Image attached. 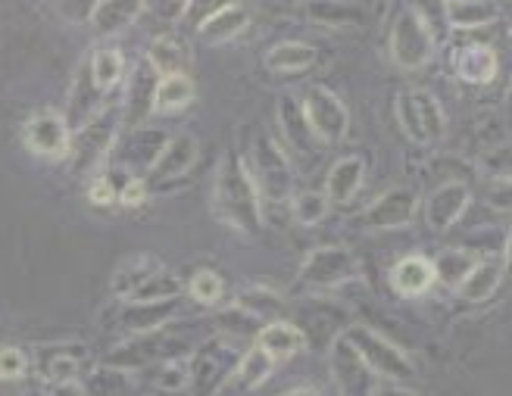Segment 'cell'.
<instances>
[{
	"mask_svg": "<svg viewBox=\"0 0 512 396\" xmlns=\"http://www.w3.org/2000/svg\"><path fill=\"white\" fill-rule=\"evenodd\" d=\"M216 216L241 234H260L263 206L260 191L250 178V169L238 153H228L216 172Z\"/></svg>",
	"mask_w": 512,
	"mask_h": 396,
	"instance_id": "1",
	"label": "cell"
},
{
	"mask_svg": "<svg viewBox=\"0 0 512 396\" xmlns=\"http://www.w3.org/2000/svg\"><path fill=\"white\" fill-rule=\"evenodd\" d=\"M244 356V340L216 334L188 353V387L185 396H216L232 378L238 359Z\"/></svg>",
	"mask_w": 512,
	"mask_h": 396,
	"instance_id": "2",
	"label": "cell"
},
{
	"mask_svg": "<svg viewBox=\"0 0 512 396\" xmlns=\"http://www.w3.org/2000/svg\"><path fill=\"white\" fill-rule=\"evenodd\" d=\"M350 347L356 350L366 362L369 372L378 378V381H388V384H403V381H413L416 378V365L409 359L394 340H388L384 334L366 328V325H350L344 334H341Z\"/></svg>",
	"mask_w": 512,
	"mask_h": 396,
	"instance_id": "3",
	"label": "cell"
},
{
	"mask_svg": "<svg viewBox=\"0 0 512 396\" xmlns=\"http://www.w3.org/2000/svg\"><path fill=\"white\" fill-rule=\"evenodd\" d=\"M250 178L256 184V191L263 197L285 203L294 194V163L291 156L281 150L269 135H260L253 141V156H250Z\"/></svg>",
	"mask_w": 512,
	"mask_h": 396,
	"instance_id": "4",
	"label": "cell"
},
{
	"mask_svg": "<svg viewBox=\"0 0 512 396\" xmlns=\"http://www.w3.org/2000/svg\"><path fill=\"white\" fill-rule=\"evenodd\" d=\"M116 110H104L97 113L88 125H82L75 131V141H69V160L75 175H94L97 166L104 163L107 150L116 144Z\"/></svg>",
	"mask_w": 512,
	"mask_h": 396,
	"instance_id": "5",
	"label": "cell"
},
{
	"mask_svg": "<svg viewBox=\"0 0 512 396\" xmlns=\"http://www.w3.org/2000/svg\"><path fill=\"white\" fill-rule=\"evenodd\" d=\"M360 275V262L347 247H319L300 266V284L310 290H331Z\"/></svg>",
	"mask_w": 512,
	"mask_h": 396,
	"instance_id": "6",
	"label": "cell"
},
{
	"mask_svg": "<svg viewBox=\"0 0 512 396\" xmlns=\"http://www.w3.org/2000/svg\"><path fill=\"white\" fill-rule=\"evenodd\" d=\"M300 107H303L306 122L313 128V135L319 138V144L344 141L347 128H350V113L338 94H331L328 88H310Z\"/></svg>",
	"mask_w": 512,
	"mask_h": 396,
	"instance_id": "7",
	"label": "cell"
},
{
	"mask_svg": "<svg viewBox=\"0 0 512 396\" xmlns=\"http://www.w3.org/2000/svg\"><path fill=\"white\" fill-rule=\"evenodd\" d=\"M434 50V38L428 35V29L422 25V19L413 10H403L394 22L391 32V57L400 69L413 72L422 69L431 60Z\"/></svg>",
	"mask_w": 512,
	"mask_h": 396,
	"instance_id": "8",
	"label": "cell"
},
{
	"mask_svg": "<svg viewBox=\"0 0 512 396\" xmlns=\"http://www.w3.org/2000/svg\"><path fill=\"white\" fill-rule=\"evenodd\" d=\"M278 125L281 131H285V141L294 153V169L300 166L303 172L306 169H313L319 163V138L313 135V128L310 122H306L303 116V107L294 100V97H281L278 100Z\"/></svg>",
	"mask_w": 512,
	"mask_h": 396,
	"instance_id": "9",
	"label": "cell"
},
{
	"mask_svg": "<svg viewBox=\"0 0 512 396\" xmlns=\"http://www.w3.org/2000/svg\"><path fill=\"white\" fill-rule=\"evenodd\" d=\"M22 141L35 156H44V160H63L69 153V141H72V131L63 119V113L57 110H44L35 113L22 128Z\"/></svg>",
	"mask_w": 512,
	"mask_h": 396,
	"instance_id": "10",
	"label": "cell"
},
{
	"mask_svg": "<svg viewBox=\"0 0 512 396\" xmlns=\"http://www.w3.org/2000/svg\"><path fill=\"white\" fill-rule=\"evenodd\" d=\"M85 362H88L85 343H50V347H38V353H35L38 378L47 387L79 381Z\"/></svg>",
	"mask_w": 512,
	"mask_h": 396,
	"instance_id": "11",
	"label": "cell"
},
{
	"mask_svg": "<svg viewBox=\"0 0 512 396\" xmlns=\"http://www.w3.org/2000/svg\"><path fill=\"white\" fill-rule=\"evenodd\" d=\"M178 306H182L178 297H172V300H125L116 312V322L132 337L157 334L175 319Z\"/></svg>",
	"mask_w": 512,
	"mask_h": 396,
	"instance_id": "12",
	"label": "cell"
},
{
	"mask_svg": "<svg viewBox=\"0 0 512 396\" xmlns=\"http://www.w3.org/2000/svg\"><path fill=\"white\" fill-rule=\"evenodd\" d=\"M419 194L413 188H391L384 191L366 213L360 216V225L369 231H388V228H406L416 219Z\"/></svg>",
	"mask_w": 512,
	"mask_h": 396,
	"instance_id": "13",
	"label": "cell"
},
{
	"mask_svg": "<svg viewBox=\"0 0 512 396\" xmlns=\"http://www.w3.org/2000/svg\"><path fill=\"white\" fill-rule=\"evenodd\" d=\"M166 141H169V135H163L157 128H144V125L132 128L116 147V163L122 166L125 175L141 178V172H147L153 166V160L160 156Z\"/></svg>",
	"mask_w": 512,
	"mask_h": 396,
	"instance_id": "14",
	"label": "cell"
},
{
	"mask_svg": "<svg viewBox=\"0 0 512 396\" xmlns=\"http://www.w3.org/2000/svg\"><path fill=\"white\" fill-rule=\"evenodd\" d=\"M472 203V188L466 181H444L441 188H434L425 200V222L434 231H447L463 219V213Z\"/></svg>",
	"mask_w": 512,
	"mask_h": 396,
	"instance_id": "15",
	"label": "cell"
},
{
	"mask_svg": "<svg viewBox=\"0 0 512 396\" xmlns=\"http://www.w3.org/2000/svg\"><path fill=\"white\" fill-rule=\"evenodd\" d=\"M331 372H335V381L341 387L344 396H372L375 390V375L366 368V362L356 356V350L344 337H338L331 343Z\"/></svg>",
	"mask_w": 512,
	"mask_h": 396,
	"instance_id": "16",
	"label": "cell"
},
{
	"mask_svg": "<svg viewBox=\"0 0 512 396\" xmlns=\"http://www.w3.org/2000/svg\"><path fill=\"white\" fill-rule=\"evenodd\" d=\"M197 138L182 131V135H172L160 156L153 160V166L147 169V181H172L178 175H185L194 163H197Z\"/></svg>",
	"mask_w": 512,
	"mask_h": 396,
	"instance_id": "17",
	"label": "cell"
},
{
	"mask_svg": "<svg viewBox=\"0 0 512 396\" xmlns=\"http://www.w3.org/2000/svg\"><path fill=\"white\" fill-rule=\"evenodd\" d=\"M253 343L260 347L275 365H281V362H288V359H294L297 353H303L306 350V334H303V328H297V325H291V322H269V325H263L260 331H256V337H253Z\"/></svg>",
	"mask_w": 512,
	"mask_h": 396,
	"instance_id": "18",
	"label": "cell"
},
{
	"mask_svg": "<svg viewBox=\"0 0 512 396\" xmlns=\"http://www.w3.org/2000/svg\"><path fill=\"white\" fill-rule=\"evenodd\" d=\"M107 94L94 85V78L88 72V60L82 63V69L75 72V82H72V91H69V110H66V125L69 131H79L82 125H88L97 113H100V100Z\"/></svg>",
	"mask_w": 512,
	"mask_h": 396,
	"instance_id": "19",
	"label": "cell"
},
{
	"mask_svg": "<svg viewBox=\"0 0 512 396\" xmlns=\"http://www.w3.org/2000/svg\"><path fill=\"white\" fill-rule=\"evenodd\" d=\"M363 178H366V160L360 153H353V156H344V160H338L335 166L328 169L325 175V200L328 203H350L356 197V191L363 188Z\"/></svg>",
	"mask_w": 512,
	"mask_h": 396,
	"instance_id": "20",
	"label": "cell"
},
{
	"mask_svg": "<svg viewBox=\"0 0 512 396\" xmlns=\"http://www.w3.org/2000/svg\"><path fill=\"white\" fill-rule=\"evenodd\" d=\"M503 269H506L503 259H475V266L466 272V278L456 284L459 297L466 303H488L503 281Z\"/></svg>",
	"mask_w": 512,
	"mask_h": 396,
	"instance_id": "21",
	"label": "cell"
},
{
	"mask_svg": "<svg viewBox=\"0 0 512 396\" xmlns=\"http://www.w3.org/2000/svg\"><path fill=\"white\" fill-rule=\"evenodd\" d=\"M453 69L469 85H488V82H494V75H497V54L488 44L459 47L456 57H453Z\"/></svg>",
	"mask_w": 512,
	"mask_h": 396,
	"instance_id": "22",
	"label": "cell"
},
{
	"mask_svg": "<svg viewBox=\"0 0 512 396\" xmlns=\"http://www.w3.org/2000/svg\"><path fill=\"white\" fill-rule=\"evenodd\" d=\"M144 10V0H97L94 16H91V29L97 35H116L122 29H128Z\"/></svg>",
	"mask_w": 512,
	"mask_h": 396,
	"instance_id": "23",
	"label": "cell"
},
{
	"mask_svg": "<svg viewBox=\"0 0 512 396\" xmlns=\"http://www.w3.org/2000/svg\"><path fill=\"white\" fill-rule=\"evenodd\" d=\"M434 281H438L434 278V266L425 256H403L391 269V284L400 297H419Z\"/></svg>",
	"mask_w": 512,
	"mask_h": 396,
	"instance_id": "24",
	"label": "cell"
},
{
	"mask_svg": "<svg viewBox=\"0 0 512 396\" xmlns=\"http://www.w3.org/2000/svg\"><path fill=\"white\" fill-rule=\"evenodd\" d=\"M163 266H160V259H153V256H135V259H125L122 266L116 269V275H113V284H110V290H113V297H119V300H132L138 290L157 275Z\"/></svg>",
	"mask_w": 512,
	"mask_h": 396,
	"instance_id": "25",
	"label": "cell"
},
{
	"mask_svg": "<svg viewBox=\"0 0 512 396\" xmlns=\"http://www.w3.org/2000/svg\"><path fill=\"white\" fill-rule=\"evenodd\" d=\"M275 368H278V365H275L260 347H256V343H250V347L244 350V356L238 359V365H235L232 378H228V384L238 387V390H244V393H250V390H256V387H263V384L272 378Z\"/></svg>",
	"mask_w": 512,
	"mask_h": 396,
	"instance_id": "26",
	"label": "cell"
},
{
	"mask_svg": "<svg viewBox=\"0 0 512 396\" xmlns=\"http://www.w3.org/2000/svg\"><path fill=\"white\" fill-rule=\"evenodd\" d=\"M153 85H157V82H153V75H144V69L135 72L132 85H128V91H125L122 110H119V116H122L128 131L141 128L144 116L153 110Z\"/></svg>",
	"mask_w": 512,
	"mask_h": 396,
	"instance_id": "27",
	"label": "cell"
},
{
	"mask_svg": "<svg viewBox=\"0 0 512 396\" xmlns=\"http://www.w3.org/2000/svg\"><path fill=\"white\" fill-rule=\"evenodd\" d=\"M247 22H250V16H247L244 7H238V4H225L219 13H213L207 22H203L197 32H200V38L207 41V44H225V41L238 38V35L247 29Z\"/></svg>",
	"mask_w": 512,
	"mask_h": 396,
	"instance_id": "28",
	"label": "cell"
},
{
	"mask_svg": "<svg viewBox=\"0 0 512 396\" xmlns=\"http://www.w3.org/2000/svg\"><path fill=\"white\" fill-rule=\"evenodd\" d=\"M147 63H150V69L157 72L160 78H166V75H185L191 60H188V50H185L182 44H178L175 38L160 35V38H153V41H150Z\"/></svg>",
	"mask_w": 512,
	"mask_h": 396,
	"instance_id": "29",
	"label": "cell"
},
{
	"mask_svg": "<svg viewBox=\"0 0 512 396\" xmlns=\"http://www.w3.org/2000/svg\"><path fill=\"white\" fill-rule=\"evenodd\" d=\"M194 82L188 75H166L153 85V110L157 113H178L194 100Z\"/></svg>",
	"mask_w": 512,
	"mask_h": 396,
	"instance_id": "30",
	"label": "cell"
},
{
	"mask_svg": "<svg viewBox=\"0 0 512 396\" xmlns=\"http://www.w3.org/2000/svg\"><path fill=\"white\" fill-rule=\"evenodd\" d=\"M235 306L244 309L247 315H253V319L263 322V325L278 322L281 315H285V300H281L269 287H244Z\"/></svg>",
	"mask_w": 512,
	"mask_h": 396,
	"instance_id": "31",
	"label": "cell"
},
{
	"mask_svg": "<svg viewBox=\"0 0 512 396\" xmlns=\"http://www.w3.org/2000/svg\"><path fill=\"white\" fill-rule=\"evenodd\" d=\"M497 19V10L488 0H447V25L450 29H481Z\"/></svg>",
	"mask_w": 512,
	"mask_h": 396,
	"instance_id": "32",
	"label": "cell"
},
{
	"mask_svg": "<svg viewBox=\"0 0 512 396\" xmlns=\"http://www.w3.org/2000/svg\"><path fill=\"white\" fill-rule=\"evenodd\" d=\"M310 16L331 29H344V25H363L366 7L350 0H310Z\"/></svg>",
	"mask_w": 512,
	"mask_h": 396,
	"instance_id": "33",
	"label": "cell"
},
{
	"mask_svg": "<svg viewBox=\"0 0 512 396\" xmlns=\"http://www.w3.org/2000/svg\"><path fill=\"white\" fill-rule=\"evenodd\" d=\"M316 63V50L303 41H281L269 50L266 66L272 72H303Z\"/></svg>",
	"mask_w": 512,
	"mask_h": 396,
	"instance_id": "34",
	"label": "cell"
},
{
	"mask_svg": "<svg viewBox=\"0 0 512 396\" xmlns=\"http://www.w3.org/2000/svg\"><path fill=\"white\" fill-rule=\"evenodd\" d=\"M88 72L94 78V85L104 94H110L125 78V60L116 47H100L97 54L88 57Z\"/></svg>",
	"mask_w": 512,
	"mask_h": 396,
	"instance_id": "35",
	"label": "cell"
},
{
	"mask_svg": "<svg viewBox=\"0 0 512 396\" xmlns=\"http://www.w3.org/2000/svg\"><path fill=\"white\" fill-rule=\"evenodd\" d=\"M150 384L163 396L185 393V387H188V356L185 359H175V356L160 359L157 365L150 368Z\"/></svg>",
	"mask_w": 512,
	"mask_h": 396,
	"instance_id": "36",
	"label": "cell"
},
{
	"mask_svg": "<svg viewBox=\"0 0 512 396\" xmlns=\"http://www.w3.org/2000/svg\"><path fill=\"white\" fill-rule=\"evenodd\" d=\"M82 390H85V396H125L128 390H132V375L100 362V368H94V372L88 375Z\"/></svg>",
	"mask_w": 512,
	"mask_h": 396,
	"instance_id": "37",
	"label": "cell"
},
{
	"mask_svg": "<svg viewBox=\"0 0 512 396\" xmlns=\"http://www.w3.org/2000/svg\"><path fill=\"white\" fill-rule=\"evenodd\" d=\"M413 100H416V110H419L425 144L441 141L444 138V128H447V119H444V110H441L438 97L428 94V91H413Z\"/></svg>",
	"mask_w": 512,
	"mask_h": 396,
	"instance_id": "38",
	"label": "cell"
},
{
	"mask_svg": "<svg viewBox=\"0 0 512 396\" xmlns=\"http://www.w3.org/2000/svg\"><path fill=\"white\" fill-rule=\"evenodd\" d=\"M328 206L331 203L325 200V194H319V191H303V194H297L291 200V219L297 225H303V228H313V225H319L328 216Z\"/></svg>",
	"mask_w": 512,
	"mask_h": 396,
	"instance_id": "39",
	"label": "cell"
},
{
	"mask_svg": "<svg viewBox=\"0 0 512 396\" xmlns=\"http://www.w3.org/2000/svg\"><path fill=\"white\" fill-rule=\"evenodd\" d=\"M431 266H434V278H441L450 287H456L466 278V272L475 266V256L469 250H444L438 256V262H431Z\"/></svg>",
	"mask_w": 512,
	"mask_h": 396,
	"instance_id": "40",
	"label": "cell"
},
{
	"mask_svg": "<svg viewBox=\"0 0 512 396\" xmlns=\"http://www.w3.org/2000/svg\"><path fill=\"white\" fill-rule=\"evenodd\" d=\"M394 113H397V125L403 128V135H406L409 141H416V144H425L413 91H400V94H397V100H394Z\"/></svg>",
	"mask_w": 512,
	"mask_h": 396,
	"instance_id": "41",
	"label": "cell"
},
{
	"mask_svg": "<svg viewBox=\"0 0 512 396\" xmlns=\"http://www.w3.org/2000/svg\"><path fill=\"white\" fill-rule=\"evenodd\" d=\"M413 13L422 19V25L434 41H441L447 35V29H450L447 25V0H416Z\"/></svg>",
	"mask_w": 512,
	"mask_h": 396,
	"instance_id": "42",
	"label": "cell"
},
{
	"mask_svg": "<svg viewBox=\"0 0 512 396\" xmlns=\"http://www.w3.org/2000/svg\"><path fill=\"white\" fill-rule=\"evenodd\" d=\"M219 328L228 334V337H238V340H253L256 337V331L263 328V322H256L253 315H247L244 309H225L222 315H219Z\"/></svg>",
	"mask_w": 512,
	"mask_h": 396,
	"instance_id": "43",
	"label": "cell"
},
{
	"mask_svg": "<svg viewBox=\"0 0 512 396\" xmlns=\"http://www.w3.org/2000/svg\"><path fill=\"white\" fill-rule=\"evenodd\" d=\"M182 294V281H178L172 272H166V269H160L157 275H153L138 294L132 297V300H172V297H178Z\"/></svg>",
	"mask_w": 512,
	"mask_h": 396,
	"instance_id": "44",
	"label": "cell"
},
{
	"mask_svg": "<svg viewBox=\"0 0 512 396\" xmlns=\"http://www.w3.org/2000/svg\"><path fill=\"white\" fill-rule=\"evenodd\" d=\"M188 287H191V297L197 303H203V306H216L222 300V278L216 272H210V269L194 272Z\"/></svg>",
	"mask_w": 512,
	"mask_h": 396,
	"instance_id": "45",
	"label": "cell"
},
{
	"mask_svg": "<svg viewBox=\"0 0 512 396\" xmlns=\"http://www.w3.org/2000/svg\"><path fill=\"white\" fill-rule=\"evenodd\" d=\"M29 378V356L19 347H0V381Z\"/></svg>",
	"mask_w": 512,
	"mask_h": 396,
	"instance_id": "46",
	"label": "cell"
},
{
	"mask_svg": "<svg viewBox=\"0 0 512 396\" xmlns=\"http://www.w3.org/2000/svg\"><path fill=\"white\" fill-rule=\"evenodd\" d=\"M88 197L94 206H113L119 203V184L113 175H104V172H94L91 175V184H88Z\"/></svg>",
	"mask_w": 512,
	"mask_h": 396,
	"instance_id": "47",
	"label": "cell"
},
{
	"mask_svg": "<svg viewBox=\"0 0 512 396\" xmlns=\"http://www.w3.org/2000/svg\"><path fill=\"white\" fill-rule=\"evenodd\" d=\"M225 4H232V0H188V7L182 13V22L185 25H194V29H200V25L207 22L213 13H219Z\"/></svg>",
	"mask_w": 512,
	"mask_h": 396,
	"instance_id": "48",
	"label": "cell"
},
{
	"mask_svg": "<svg viewBox=\"0 0 512 396\" xmlns=\"http://www.w3.org/2000/svg\"><path fill=\"white\" fill-rule=\"evenodd\" d=\"M54 7H57V13H60L66 22H72V25H85V22H91V16H94L97 0H54Z\"/></svg>",
	"mask_w": 512,
	"mask_h": 396,
	"instance_id": "49",
	"label": "cell"
},
{
	"mask_svg": "<svg viewBox=\"0 0 512 396\" xmlns=\"http://www.w3.org/2000/svg\"><path fill=\"white\" fill-rule=\"evenodd\" d=\"M144 197H147V184H144V178H132V175H128V178L119 184V203H125V206H138V203H144Z\"/></svg>",
	"mask_w": 512,
	"mask_h": 396,
	"instance_id": "50",
	"label": "cell"
},
{
	"mask_svg": "<svg viewBox=\"0 0 512 396\" xmlns=\"http://www.w3.org/2000/svg\"><path fill=\"white\" fill-rule=\"evenodd\" d=\"M144 4L157 16H163V19H182L188 0H144Z\"/></svg>",
	"mask_w": 512,
	"mask_h": 396,
	"instance_id": "51",
	"label": "cell"
},
{
	"mask_svg": "<svg viewBox=\"0 0 512 396\" xmlns=\"http://www.w3.org/2000/svg\"><path fill=\"white\" fill-rule=\"evenodd\" d=\"M488 203L497 206L500 213H509V178H494L491 181V191H488Z\"/></svg>",
	"mask_w": 512,
	"mask_h": 396,
	"instance_id": "52",
	"label": "cell"
},
{
	"mask_svg": "<svg viewBox=\"0 0 512 396\" xmlns=\"http://www.w3.org/2000/svg\"><path fill=\"white\" fill-rule=\"evenodd\" d=\"M50 396H85V390H82L79 381H72V384H57V387H50Z\"/></svg>",
	"mask_w": 512,
	"mask_h": 396,
	"instance_id": "53",
	"label": "cell"
},
{
	"mask_svg": "<svg viewBox=\"0 0 512 396\" xmlns=\"http://www.w3.org/2000/svg\"><path fill=\"white\" fill-rule=\"evenodd\" d=\"M278 396H322V390L310 387V384H303V387H291L285 393H278Z\"/></svg>",
	"mask_w": 512,
	"mask_h": 396,
	"instance_id": "54",
	"label": "cell"
},
{
	"mask_svg": "<svg viewBox=\"0 0 512 396\" xmlns=\"http://www.w3.org/2000/svg\"><path fill=\"white\" fill-rule=\"evenodd\" d=\"M372 396H416V393H409V390H403V387H397V384H394V387L388 384V387L372 390Z\"/></svg>",
	"mask_w": 512,
	"mask_h": 396,
	"instance_id": "55",
	"label": "cell"
},
{
	"mask_svg": "<svg viewBox=\"0 0 512 396\" xmlns=\"http://www.w3.org/2000/svg\"><path fill=\"white\" fill-rule=\"evenodd\" d=\"M22 396H50V390H47L44 384H29Z\"/></svg>",
	"mask_w": 512,
	"mask_h": 396,
	"instance_id": "56",
	"label": "cell"
},
{
	"mask_svg": "<svg viewBox=\"0 0 512 396\" xmlns=\"http://www.w3.org/2000/svg\"><path fill=\"white\" fill-rule=\"evenodd\" d=\"M288 4H297V0H288Z\"/></svg>",
	"mask_w": 512,
	"mask_h": 396,
	"instance_id": "57",
	"label": "cell"
}]
</instances>
